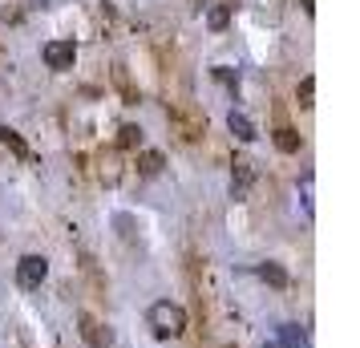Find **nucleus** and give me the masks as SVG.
Wrapping results in <instances>:
<instances>
[{"label": "nucleus", "mask_w": 360, "mask_h": 348, "mask_svg": "<svg viewBox=\"0 0 360 348\" xmlns=\"http://www.w3.org/2000/svg\"><path fill=\"white\" fill-rule=\"evenodd\" d=\"M214 82H223L227 89H239V73L227 69V65H214Z\"/></svg>", "instance_id": "obj_15"}, {"label": "nucleus", "mask_w": 360, "mask_h": 348, "mask_svg": "<svg viewBox=\"0 0 360 348\" xmlns=\"http://www.w3.org/2000/svg\"><path fill=\"white\" fill-rule=\"evenodd\" d=\"M295 98H300V105H304V110H311V98H316V77H304V82H300V89H295Z\"/></svg>", "instance_id": "obj_13"}, {"label": "nucleus", "mask_w": 360, "mask_h": 348, "mask_svg": "<svg viewBox=\"0 0 360 348\" xmlns=\"http://www.w3.org/2000/svg\"><path fill=\"white\" fill-rule=\"evenodd\" d=\"M304 211L311 215V174H304Z\"/></svg>", "instance_id": "obj_16"}, {"label": "nucleus", "mask_w": 360, "mask_h": 348, "mask_svg": "<svg viewBox=\"0 0 360 348\" xmlns=\"http://www.w3.org/2000/svg\"><path fill=\"white\" fill-rule=\"evenodd\" d=\"M146 320L158 336H182V332H186V312H182L179 304H170V299H158V304L150 308Z\"/></svg>", "instance_id": "obj_1"}, {"label": "nucleus", "mask_w": 360, "mask_h": 348, "mask_svg": "<svg viewBox=\"0 0 360 348\" xmlns=\"http://www.w3.org/2000/svg\"><path fill=\"white\" fill-rule=\"evenodd\" d=\"M29 4H49V0H29Z\"/></svg>", "instance_id": "obj_18"}, {"label": "nucleus", "mask_w": 360, "mask_h": 348, "mask_svg": "<svg viewBox=\"0 0 360 348\" xmlns=\"http://www.w3.org/2000/svg\"><path fill=\"white\" fill-rule=\"evenodd\" d=\"M300 4H304V13H308V17L316 13V0H300Z\"/></svg>", "instance_id": "obj_17"}, {"label": "nucleus", "mask_w": 360, "mask_h": 348, "mask_svg": "<svg viewBox=\"0 0 360 348\" xmlns=\"http://www.w3.org/2000/svg\"><path fill=\"white\" fill-rule=\"evenodd\" d=\"M251 183H255V166L247 162V158H235V170H231V195H235V199H247Z\"/></svg>", "instance_id": "obj_5"}, {"label": "nucleus", "mask_w": 360, "mask_h": 348, "mask_svg": "<svg viewBox=\"0 0 360 348\" xmlns=\"http://www.w3.org/2000/svg\"><path fill=\"white\" fill-rule=\"evenodd\" d=\"M227 20H231V8H227V4H214L211 13H207V25H211L214 33H219V29H227Z\"/></svg>", "instance_id": "obj_11"}, {"label": "nucleus", "mask_w": 360, "mask_h": 348, "mask_svg": "<svg viewBox=\"0 0 360 348\" xmlns=\"http://www.w3.org/2000/svg\"><path fill=\"white\" fill-rule=\"evenodd\" d=\"M227 130L235 134L239 142H255V138H259V134H255V122H251L247 114H239V110H231V117H227Z\"/></svg>", "instance_id": "obj_6"}, {"label": "nucleus", "mask_w": 360, "mask_h": 348, "mask_svg": "<svg viewBox=\"0 0 360 348\" xmlns=\"http://www.w3.org/2000/svg\"><path fill=\"white\" fill-rule=\"evenodd\" d=\"M138 142H142V130H138V126H122V130H117V146L122 150H134Z\"/></svg>", "instance_id": "obj_12"}, {"label": "nucleus", "mask_w": 360, "mask_h": 348, "mask_svg": "<svg viewBox=\"0 0 360 348\" xmlns=\"http://www.w3.org/2000/svg\"><path fill=\"white\" fill-rule=\"evenodd\" d=\"M45 276H49V259H45V255H25V259L17 264V283L25 288V292L41 288Z\"/></svg>", "instance_id": "obj_2"}, {"label": "nucleus", "mask_w": 360, "mask_h": 348, "mask_svg": "<svg viewBox=\"0 0 360 348\" xmlns=\"http://www.w3.org/2000/svg\"><path fill=\"white\" fill-rule=\"evenodd\" d=\"M0 142H4V146L13 150L17 158H29V146L20 142V134H17V130H8V126H0Z\"/></svg>", "instance_id": "obj_7"}, {"label": "nucleus", "mask_w": 360, "mask_h": 348, "mask_svg": "<svg viewBox=\"0 0 360 348\" xmlns=\"http://www.w3.org/2000/svg\"><path fill=\"white\" fill-rule=\"evenodd\" d=\"M279 348H304V332L295 328V324H283L279 328V340H276Z\"/></svg>", "instance_id": "obj_8"}, {"label": "nucleus", "mask_w": 360, "mask_h": 348, "mask_svg": "<svg viewBox=\"0 0 360 348\" xmlns=\"http://www.w3.org/2000/svg\"><path fill=\"white\" fill-rule=\"evenodd\" d=\"M142 174H146V179H154V174H158V170H162V154H154V150H150V154H142Z\"/></svg>", "instance_id": "obj_14"}, {"label": "nucleus", "mask_w": 360, "mask_h": 348, "mask_svg": "<svg viewBox=\"0 0 360 348\" xmlns=\"http://www.w3.org/2000/svg\"><path fill=\"white\" fill-rule=\"evenodd\" d=\"M73 61H77V45L73 41H49L45 45V65L49 69L65 73V69H73Z\"/></svg>", "instance_id": "obj_3"}, {"label": "nucleus", "mask_w": 360, "mask_h": 348, "mask_svg": "<svg viewBox=\"0 0 360 348\" xmlns=\"http://www.w3.org/2000/svg\"><path fill=\"white\" fill-rule=\"evenodd\" d=\"M276 146L283 150V154H295V150H300V134L283 126V130H276Z\"/></svg>", "instance_id": "obj_10"}, {"label": "nucleus", "mask_w": 360, "mask_h": 348, "mask_svg": "<svg viewBox=\"0 0 360 348\" xmlns=\"http://www.w3.org/2000/svg\"><path fill=\"white\" fill-rule=\"evenodd\" d=\"M77 328H82V340L89 348H110V340H114V336H110V328L101 324L98 316H89V312L77 316Z\"/></svg>", "instance_id": "obj_4"}, {"label": "nucleus", "mask_w": 360, "mask_h": 348, "mask_svg": "<svg viewBox=\"0 0 360 348\" xmlns=\"http://www.w3.org/2000/svg\"><path fill=\"white\" fill-rule=\"evenodd\" d=\"M259 276L271 283V288H288V271H283L279 264H259Z\"/></svg>", "instance_id": "obj_9"}]
</instances>
